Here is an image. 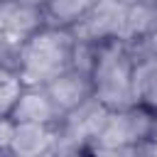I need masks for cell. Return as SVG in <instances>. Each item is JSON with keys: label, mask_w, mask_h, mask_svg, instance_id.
<instances>
[{"label": "cell", "mask_w": 157, "mask_h": 157, "mask_svg": "<svg viewBox=\"0 0 157 157\" xmlns=\"http://www.w3.org/2000/svg\"><path fill=\"white\" fill-rule=\"evenodd\" d=\"M132 91L135 103L157 113V59L140 61L132 66Z\"/></svg>", "instance_id": "277c9868"}, {"label": "cell", "mask_w": 157, "mask_h": 157, "mask_svg": "<svg viewBox=\"0 0 157 157\" xmlns=\"http://www.w3.org/2000/svg\"><path fill=\"white\" fill-rule=\"evenodd\" d=\"M10 118L17 120V123H44V125H52V123H61L64 113L61 108L52 101V96L47 93L44 86H29L27 93H20L12 110H10Z\"/></svg>", "instance_id": "7a4b0ae2"}, {"label": "cell", "mask_w": 157, "mask_h": 157, "mask_svg": "<svg viewBox=\"0 0 157 157\" xmlns=\"http://www.w3.org/2000/svg\"><path fill=\"white\" fill-rule=\"evenodd\" d=\"M76 37L66 27H42L20 44L17 76L25 86H47L52 78L71 69Z\"/></svg>", "instance_id": "6da1fadb"}, {"label": "cell", "mask_w": 157, "mask_h": 157, "mask_svg": "<svg viewBox=\"0 0 157 157\" xmlns=\"http://www.w3.org/2000/svg\"><path fill=\"white\" fill-rule=\"evenodd\" d=\"M147 140L157 145V113H152V125H150V132H147Z\"/></svg>", "instance_id": "5b68a950"}, {"label": "cell", "mask_w": 157, "mask_h": 157, "mask_svg": "<svg viewBox=\"0 0 157 157\" xmlns=\"http://www.w3.org/2000/svg\"><path fill=\"white\" fill-rule=\"evenodd\" d=\"M44 88L52 96V101L61 108V113H69L71 108L81 105L86 98L93 96V78L78 69H66L64 74L52 78Z\"/></svg>", "instance_id": "3957f363"}]
</instances>
